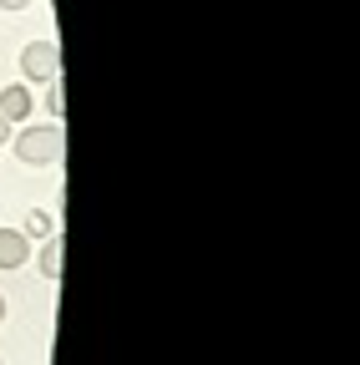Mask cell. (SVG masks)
Returning <instances> with one entry per match:
<instances>
[{"label":"cell","mask_w":360,"mask_h":365,"mask_svg":"<svg viewBox=\"0 0 360 365\" xmlns=\"http://www.w3.org/2000/svg\"><path fill=\"white\" fill-rule=\"evenodd\" d=\"M16 158L26 163V168H51V163H61V153H66V137H61V122H46V127H21L16 137Z\"/></svg>","instance_id":"obj_1"},{"label":"cell","mask_w":360,"mask_h":365,"mask_svg":"<svg viewBox=\"0 0 360 365\" xmlns=\"http://www.w3.org/2000/svg\"><path fill=\"white\" fill-rule=\"evenodd\" d=\"M21 76H26V81H56V76H61L56 41H31L26 51H21Z\"/></svg>","instance_id":"obj_2"},{"label":"cell","mask_w":360,"mask_h":365,"mask_svg":"<svg viewBox=\"0 0 360 365\" xmlns=\"http://www.w3.org/2000/svg\"><path fill=\"white\" fill-rule=\"evenodd\" d=\"M31 107H36L31 81H11L6 91H0V117H6L11 127H16V122H26V117H31Z\"/></svg>","instance_id":"obj_3"},{"label":"cell","mask_w":360,"mask_h":365,"mask_svg":"<svg viewBox=\"0 0 360 365\" xmlns=\"http://www.w3.org/2000/svg\"><path fill=\"white\" fill-rule=\"evenodd\" d=\"M31 264V239L21 228H0V269H21Z\"/></svg>","instance_id":"obj_4"},{"label":"cell","mask_w":360,"mask_h":365,"mask_svg":"<svg viewBox=\"0 0 360 365\" xmlns=\"http://www.w3.org/2000/svg\"><path fill=\"white\" fill-rule=\"evenodd\" d=\"M61 254H66V244H61V234H51L46 239V249H41V259H36V269H41V279H61Z\"/></svg>","instance_id":"obj_5"},{"label":"cell","mask_w":360,"mask_h":365,"mask_svg":"<svg viewBox=\"0 0 360 365\" xmlns=\"http://www.w3.org/2000/svg\"><path fill=\"white\" fill-rule=\"evenodd\" d=\"M21 234H26V239H51V234H56V218H51V213H41V208H31Z\"/></svg>","instance_id":"obj_6"},{"label":"cell","mask_w":360,"mask_h":365,"mask_svg":"<svg viewBox=\"0 0 360 365\" xmlns=\"http://www.w3.org/2000/svg\"><path fill=\"white\" fill-rule=\"evenodd\" d=\"M46 112H51V122L66 112V97H61V81H51V91H46Z\"/></svg>","instance_id":"obj_7"},{"label":"cell","mask_w":360,"mask_h":365,"mask_svg":"<svg viewBox=\"0 0 360 365\" xmlns=\"http://www.w3.org/2000/svg\"><path fill=\"white\" fill-rule=\"evenodd\" d=\"M31 0H0V11H26Z\"/></svg>","instance_id":"obj_8"},{"label":"cell","mask_w":360,"mask_h":365,"mask_svg":"<svg viewBox=\"0 0 360 365\" xmlns=\"http://www.w3.org/2000/svg\"><path fill=\"white\" fill-rule=\"evenodd\" d=\"M0 143H11V122L6 117H0Z\"/></svg>","instance_id":"obj_9"},{"label":"cell","mask_w":360,"mask_h":365,"mask_svg":"<svg viewBox=\"0 0 360 365\" xmlns=\"http://www.w3.org/2000/svg\"><path fill=\"white\" fill-rule=\"evenodd\" d=\"M0 319H6V294H0Z\"/></svg>","instance_id":"obj_10"},{"label":"cell","mask_w":360,"mask_h":365,"mask_svg":"<svg viewBox=\"0 0 360 365\" xmlns=\"http://www.w3.org/2000/svg\"><path fill=\"white\" fill-rule=\"evenodd\" d=\"M0 365H6V360H0Z\"/></svg>","instance_id":"obj_11"}]
</instances>
